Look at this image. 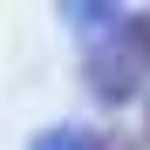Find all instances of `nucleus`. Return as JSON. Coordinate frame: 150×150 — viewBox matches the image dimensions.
Segmentation results:
<instances>
[{"label":"nucleus","instance_id":"nucleus-1","mask_svg":"<svg viewBox=\"0 0 150 150\" xmlns=\"http://www.w3.org/2000/svg\"><path fill=\"white\" fill-rule=\"evenodd\" d=\"M130 41L143 48V62H150V14H137V21H130Z\"/></svg>","mask_w":150,"mask_h":150}]
</instances>
